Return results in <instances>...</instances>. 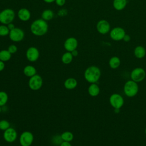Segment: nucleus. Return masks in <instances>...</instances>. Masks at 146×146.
I'll use <instances>...</instances> for the list:
<instances>
[{"instance_id": "obj_1", "label": "nucleus", "mask_w": 146, "mask_h": 146, "mask_svg": "<svg viewBox=\"0 0 146 146\" xmlns=\"http://www.w3.org/2000/svg\"><path fill=\"white\" fill-rule=\"evenodd\" d=\"M48 29V25L47 22L43 19H38L32 22L30 26L31 33L38 36H43L47 33Z\"/></svg>"}, {"instance_id": "obj_33", "label": "nucleus", "mask_w": 146, "mask_h": 146, "mask_svg": "<svg viewBox=\"0 0 146 146\" xmlns=\"http://www.w3.org/2000/svg\"><path fill=\"white\" fill-rule=\"evenodd\" d=\"M59 146H72V145H71V144H70V142L63 141L60 143V144L59 145Z\"/></svg>"}, {"instance_id": "obj_23", "label": "nucleus", "mask_w": 146, "mask_h": 146, "mask_svg": "<svg viewBox=\"0 0 146 146\" xmlns=\"http://www.w3.org/2000/svg\"><path fill=\"white\" fill-rule=\"evenodd\" d=\"M73 57H74V56H73L71 54V52L67 51V52H64V53L62 55V58H61V60H62V62L64 64H70V63L72 61Z\"/></svg>"}, {"instance_id": "obj_28", "label": "nucleus", "mask_w": 146, "mask_h": 146, "mask_svg": "<svg viewBox=\"0 0 146 146\" xmlns=\"http://www.w3.org/2000/svg\"><path fill=\"white\" fill-rule=\"evenodd\" d=\"M10 127V123L6 120H0V129L2 131H5Z\"/></svg>"}, {"instance_id": "obj_29", "label": "nucleus", "mask_w": 146, "mask_h": 146, "mask_svg": "<svg viewBox=\"0 0 146 146\" xmlns=\"http://www.w3.org/2000/svg\"><path fill=\"white\" fill-rule=\"evenodd\" d=\"M17 47L15 44H10L9 47L7 50L11 54H14L17 51Z\"/></svg>"}, {"instance_id": "obj_25", "label": "nucleus", "mask_w": 146, "mask_h": 146, "mask_svg": "<svg viewBox=\"0 0 146 146\" xmlns=\"http://www.w3.org/2000/svg\"><path fill=\"white\" fill-rule=\"evenodd\" d=\"M60 137L62 141L70 142L74 139V135L72 132L70 131H65L60 135Z\"/></svg>"}, {"instance_id": "obj_11", "label": "nucleus", "mask_w": 146, "mask_h": 146, "mask_svg": "<svg viewBox=\"0 0 146 146\" xmlns=\"http://www.w3.org/2000/svg\"><path fill=\"white\" fill-rule=\"evenodd\" d=\"M26 56L27 60L31 62L36 61L39 57V51L35 47H30L26 51Z\"/></svg>"}, {"instance_id": "obj_32", "label": "nucleus", "mask_w": 146, "mask_h": 146, "mask_svg": "<svg viewBox=\"0 0 146 146\" xmlns=\"http://www.w3.org/2000/svg\"><path fill=\"white\" fill-rule=\"evenodd\" d=\"M123 40L125 42H128L130 41L131 40V36L129 35H127V34H125L123 39Z\"/></svg>"}, {"instance_id": "obj_24", "label": "nucleus", "mask_w": 146, "mask_h": 146, "mask_svg": "<svg viewBox=\"0 0 146 146\" xmlns=\"http://www.w3.org/2000/svg\"><path fill=\"white\" fill-rule=\"evenodd\" d=\"M11 58V54L7 50L0 51V60L3 62H7Z\"/></svg>"}, {"instance_id": "obj_15", "label": "nucleus", "mask_w": 146, "mask_h": 146, "mask_svg": "<svg viewBox=\"0 0 146 146\" xmlns=\"http://www.w3.org/2000/svg\"><path fill=\"white\" fill-rule=\"evenodd\" d=\"M18 18L23 22H26L29 21L31 18V13L26 8L20 9L17 13Z\"/></svg>"}, {"instance_id": "obj_5", "label": "nucleus", "mask_w": 146, "mask_h": 146, "mask_svg": "<svg viewBox=\"0 0 146 146\" xmlns=\"http://www.w3.org/2000/svg\"><path fill=\"white\" fill-rule=\"evenodd\" d=\"M28 84L31 90L33 91L39 90L42 86L43 79L40 75L35 74L30 78Z\"/></svg>"}, {"instance_id": "obj_8", "label": "nucleus", "mask_w": 146, "mask_h": 146, "mask_svg": "<svg viewBox=\"0 0 146 146\" xmlns=\"http://www.w3.org/2000/svg\"><path fill=\"white\" fill-rule=\"evenodd\" d=\"M9 38L11 40L14 42H19L22 41L25 37V33L23 30L20 28L15 27L10 31Z\"/></svg>"}, {"instance_id": "obj_9", "label": "nucleus", "mask_w": 146, "mask_h": 146, "mask_svg": "<svg viewBox=\"0 0 146 146\" xmlns=\"http://www.w3.org/2000/svg\"><path fill=\"white\" fill-rule=\"evenodd\" d=\"M34 141V135L30 131L23 132L19 137V143L21 146H30Z\"/></svg>"}, {"instance_id": "obj_36", "label": "nucleus", "mask_w": 146, "mask_h": 146, "mask_svg": "<svg viewBox=\"0 0 146 146\" xmlns=\"http://www.w3.org/2000/svg\"><path fill=\"white\" fill-rule=\"evenodd\" d=\"M71 54L72 55V56L74 57H75V56H78V50H76V49H75V50H73V51H72L71 52Z\"/></svg>"}, {"instance_id": "obj_27", "label": "nucleus", "mask_w": 146, "mask_h": 146, "mask_svg": "<svg viewBox=\"0 0 146 146\" xmlns=\"http://www.w3.org/2000/svg\"><path fill=\"white\" fill-rule=\"evenodd\" d=\"M10 30L8 29L7 25H0V36H5L9 34Z\"/></svg>"}, {"instance_id": "obj_10", "label": "nucleus", "mask_w": 146, "mask_h": 146, "mask_svg": "<svg viewBox=\"0 0 146 146\" xmlns=\"http://www.w3.org/2000/svg\"><path fill=\"white\" fill-rule=\"evenodd\" d=\"M125 35V32L124 29L120 27H116L110 31L111 38L115 41L122 40Z\"/></svg>"}, {"instance_id": "obj_18", "label": "nucleus", "mask_w": 146, "mask_h": 146, "mask_svg": "<svg viewBox=\"0 0 146 146\" xmlns=\"http://www.w3.org/2000/svg\"><path fill=\"white\" fill-rule=\"evenodd\" d=\"M23 72L25 76L29 77V78H31L33 76L36 74V68L31 65H27V66H25L23 68Z\"/></svg>"}, {"instance_id": "obj_13", "label": "nucleus", "mask_w": 146, "mask_h": 146, "mask_svg": "<svg viewBox=\"0 0 146 146\" xmlns=\"http://www.w3.org/2000/svg\"><path fill=\"white\" fill-rule=\"evenodd\" d=\"M96 29L100 34H106L110 30V25L107 21L102 19L97 23Z\"/></svg>"}, {"instance_id": "obj_17", "label": "nucleus", "mask_w": 146, "mask_h": 146, "mask_svg": "<svg viewBox=\"0 0 146 146\" xmlns=\"http://www.w3.org/2000/svg\"><path fill=\"white\" fill-rule=\"evenodd\" d=\"M78 85L77 80L74 78H69L65 80L64 86L67 90H73Z\"/></svg>"}, {"instance_id": "obj_4", "label": "nucleus", "mask_w": 146, "mask_h": 146, "mask_svg": "<svg viewBox=\"0 0 146 146\" xmlns=\"http://www.w3.org/2000/svg\"><path fill=\"white\" fill-rule=\"evenodd\" d=\"M15 17L14 11L11 9H5L0 12V22L3 25L12 23Z\"/></svg>"}, {"instance_id": "obj_20", "label": "nucleus", "mask_w": 146, "mask_h": 146, "mask_svg": "<svg viewBox=\"0 0 146 146\" xmlns=\"http://www.w3.org/2000/svg\"><path fill=\"white\" fill-rule=\"evenodd\" d=\"M127 3V0H113V6L116 10L120 11L125 7Z\"/></svg>"}, {"instance_id": "obj_37", "label": "nucleus", "mask_w": 146, "mask_h": 146, "mask_svg": "<svg viewBox=\"0 0 146 146\" xmlns=\"http://www.w3.org/2000/svg\"><path fill=\"white\" fill-rule=\"evenodd\" d=\"M44 2H45L46 3H52L54 2L55 1V0H43Z\"/></svg>"}, {"instance_id": "obj_6", "label": "nucleus", "mask_w": 146, "mask_h": 146, "mask_svg": "<svg viewBox=\"0 0 146 146\" xmlns=\"http://www.w3.org/2000/svg\"><path fill=\"white\" fill-rule=\"evenodd\" d=\"M130 76L131 80L138 83L143 81L145 79L146 76V72L143 68L137 67L131 71Z\"/></svg>"}, {"instance_id": "obj_3", "label": "nucleus", "mask_w": 146, "mask_h": 146, "mask_svg": "<svg viewBox=\"0 0 146 146\" xmlns=\"http://www.w3.org/2000/svg\"><path fill=\"white\" fill-rule=\"evenodd\" d=\"M123 90L127 96L132 98L137 95L139 91V86L137 83L132 80H128L125 83Z\"/></svg>"}, {"instance_id": "obj_26", "label": "nucleus", "mask_w": 146, "mask_h": 146, "mask_svg": "<svg viewBox=\"0 0 146 146\" xmlns=\"http://www.w3.org/2000/svg\"><path fill=\"white\" fill-rule=\"evenodd\" d=\"M8 101V95L5 91H0V106H5Z\"/></svg>"}, {"instance_id": "obj_22", "label": "nucleus", "mask_w": 146, "mask_h": 146, "mask_svg": "<svg viewBox=\"0 0 146 146\" xmlns=\"http://www.w3.org/2000/svg\"><path fill=\"white\" fill-rule=\"evenodd\" d=\"M42 19L47 21L52 19L54 17V12L50 9L44 10L41 14Z\"/></svg>"}, {"instance_id": "obj_40", "label": "nucleus", "mask_w": 146, "mask_h": 146, "mask_svg": "<svg viewBox=\"0 0 146 146\" xmlns=\"http://www.w3.org/2000/svg\"><path fill=\"white\" fill-rule=\"evenodd\" d=\"M145 134H146V128H145Z\"/></svg>"}, {"instance_id": "obj_21", "label": "nucleus", "mask_w": 146, "mask_h": 146, "mask_svg": "<svg viewBox=\"0 0 146 146\" xmlns=\"http://www.w3.org/2000/svg\"><path fill=\"white\" fill-rule=\"evenodd\" d=\"M120 64V60L117 56H112L109 60V65L111 68L116 69L119 67Z\"/></svg>"}, {"instance_id": "obj_39", "label": "nucleus", "mask_w": 146, "mask_h": 146, "mask_svg": "<svg viewBox=\"0 0 146 146\" xmlns=\"http://www.w3.org/2000/svg\"><path fill=\"white\" fill-rule=\"evenodd\" d=\"M1 106H0V113H1Z\"/></svg>"}, {"instance_id": "obj_38", "label": "nucleus", "mask_w": 146, "mask_h": 146, "mask_svg": "<svg viewBox=\"0 0 146 146\" xmlns=\"http://www.w3.org/2000/svg\"><path fill=\"white\" fill-rule=\"evenodd\" d=\"M114 111H115V113H119V111H120V109L115 108V109H114Z\"/></svg>"}, {"instance_id": "obj_34", "label": "nucleus", "mask_w": 146, "mask_h": 146, "mask_svg": "<svg viewBox=\"0 0 146 146\" xmlns=\"http://www.w3.org/2000/svg\"><path fill=\"white\" fill-rule=\"evenodd\" d=\"M7 27H8V29H9L10 31L13 30L14 29H15V28L16 27L15 26V25H14L13 23H9V24L7 25Z\"/></svg>"}, {"instance_id": "obj_12", "label": "nucleus", "mask_w": 146, "mask_h": 146, "mask_svg": "<svg viewBox=\"0 0 146 146\" xmlns=\"http://www.w3.org/2000/svg\"><path fill=\"white\" fill-rule=\"evenodd\" d=\"M3 136V139L6 141L8 143H13L17 139V132L14 128L10 127L4 131Z\"/></svg>"}, {"instance_id": "obj_19", "label": "nucleus", "mask_w": 146, "mask_h": 146, "mask_svg": "<svg viewBox=\"0 0 146 146\" xmlns=\"http://www.w3.org/2000/svg\"><path fill=\"white\" fill-rule=\"evenodd\" d=\"M146 50L145 48L141 46H138L134 50V55L136 58L141 59L145 56Z\"/></svg>"}, {"instance_id": "obj_16", "label": "nucleus", "mask_w": 146, "mask_h": 146, "mask_svg": "<svg viewBox=\"0 0 146 146\" xmlns=\"http://www.w3.org/2000/svg\"><path fill=\"white\" fill-rule=\"evenodd\" d=\"M88 92L92 97L97 96L100 93V88L96 83H91L88 88Z\"/></svg>"}, {"instance_id": "obj_7", "label": "nucleus", "mask_w": 146, "mask_h": 146, "mask_svg": "<svg viewBox=\"0 0 146 146\" xmlns=\"http://www.w3.org/2000/svg\"><path fill=\"white\" fill-rule=\"evenodd\" d=\"M110 103L111 106L115 109H120L124 104V99L119 94L115 93L112 94L110 97Z\"/></svg>"}, {"instance_id": "obj_2", "label": "nucleus", "mask_w": 146, "mask_h": 146, "mask_svg": "<svg viewBox=\"0 0 146 146\" xmlns=\"http://www.w3.org/2000/svg\"><path fill=\"white\" fill-rule=\"evenodd\" d=\"M101 76V71L99 67L91 66L86 68L84 73V77L86 81L90 83H96Z\"/></svg>"}, {"instance_id": "obj_31", "label": "nucleus", "mask_w": 146, "mask_h": 146, "mask_svg": "<svg viewBox=\"0 0 146 146\" xmlns=\"http://www.w3.org/2000/svg\"><path fill=\"white\" fill-rule=\"evenodd\" d=\"M67 11L65 9H62L60 10H59L58 11V15L59 16H60V17H63V16H64L66 15H67Z\"/></svg>"}, {"instance_id": "obj_30", "label": "nucleus", "mask_w": 146, "mask_h": 146, "mask_svg": "<svg viewBox=\"0 0 146 146\" xmlns=\"http://www.w3.org/2000/svg\"><path fill=\"white\" fill-rule=\"evenodd\" d=\"M55 2L59 6H63L66 3V0H55Z\"/></svg>"}, {"instance_id": "obj_35", "label": "nucleus", "mask_w": 146, "mask_h": 146, "mask_svg": "<svg viewBox=\"0 0 146 146\" xmlns=\"http://www.w3.org/2000/svg\"><path fill=\"white\" fill-rule=\"evenodd\" d=\"M5 67V64L4 62L0 60V72H1L4 70Z\"/></svg>"}, {"instance_id": "obj_14", "label": "nucleus", "mask_w": 146, "mask_h": 146, "mask_svg": "<svg viewBox=\"0 0 146 146\" xmlns=\"http://www.w3.org/2000/svg\"><path fill=\"white\" fill-rule=\"evenodd\" d=\"M78 45L77 39L74 37L68 38L64 43V48L67 51L71 52L76 49Z\"/></svg>"}]
</instances>
